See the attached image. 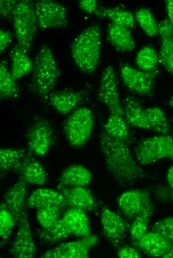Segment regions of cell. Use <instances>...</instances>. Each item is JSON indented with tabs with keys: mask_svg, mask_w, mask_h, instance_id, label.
Returning <instances> with one entry per match:
<instances>
[{
	"mask_svg": "<svg viewBox=\"0 0 173 258\" xmlns=\"http://www.w3.org/2000/svg\"><path fill=\"white\" fill-rule=\"evenodd\" d=\"M99 144L107 170L118 185L128 187L148 177V172L133 158L128 142L102 129L99 134Z\"/></svg>",
	"mask_w": 173,
	"mask_h": 258,
	"instance_id": "1",
	"label": "cell"
},
{
	"mask_svg": "<svg viewBox=\"0 0 173 258\" xmlns=\"http://www.w3.org/2000/svg\"><path fill=\"white\" fill-rule=\"evenodd\" d=\"M101 46V31L98 25H91L81 32L72 42L73 59L82 72L92 73L97 66Z\"/></svg>",
	"mask_w": 173,
	"mask_h": 258,
	"instance_id": "2",
	"label": "cell"
},
{
	"mask_svg": "<svg viewBox=\"0 0 173 258\" xmlns=\"http://www.w3.org/2000/svg\"><path fill=\"white\" fill-rule=\"evenodd\" d=\"M32 72L30 89L47 101L60 75L55 57L48 46L43 45L39 49L33 62Z\"/></svg>",
	"mask_w": 173,
	"mask_h": 258,
	"instance_id": "3",
	"label": "cell"
},
{
	"mask_svg": "<svg viewBox=\"0 0 173 258\" xmlns=\"http://www.w3.org/2000/svg\"><path fill=\"white\" fill-rule=\"evenodd\" d=\"M12 21L17 45L28 54L38 27L34 3L29 0H18Z\"/></svg>",
	"mask_w": 173,
	"mask_h": 258,
	"instance_id": "4",
	"label": "cell"
},
{
	"mask_svg": "<svg viewBox=\"0 0 173 258\" xmlns=\"http://www.w3.org/2000/svg\"><path fill=\"white\" fill-rule=\"evenodd\" d=\"M93 125V115L90 109L82 107L74 110L64 126V133L69 144L76 148L85 145L91 135Z\"/></svg>",
	"mask_w": 173,
	"mask_h": 258,
	"instance_id": "5",
	"label": "cell"
},
{
	"mask_svg": "<svg viewBox=\"0 0 173 258\" xmlns=\"http://www.w3.org/2000/svg\"><path fill=\"white\" fill-rule=\"evenodd\" d=\"M134 154L142 165L163 159L173 160V138L170 135L163 134L146 138L136 146Z\"/></svg>",
	"mask_w": 173,
	"mask_h": 258,
	"instance_id": "6",
	"label": "cell"
},
{
	"mask_svg": "<svg viewBox=\"0 0 173 258\" xmlns=\"http://www.w3.org/2000/svg\"><path fill=\"white\" fill-rule=\"evenodd\" d=\"M158 74L157 69L145 71L128 64L121 65L120 77L128 88L133 93L145 97L153 93Z\"/></svg>",
	"mask_w": 173,
	"mask_h": 258,
	"instance_id": "7",
	"label": "cell"
},
{
	"mask_svg": "<svg viewBox=\"0 0 173 258\" xmlns=\"http://www.w3.org/2000/svg\"><path fill=\"white\" fill-rule=\"evenodd\" d=\"M97 98L107 107L110 113L124 117L119 97L117 75L112 65L105 67L102 72Z\"/></svg>",
	"mask_w": 173,
	"mask_h": 258,
	"instance_id": "8",
	"label": "cell"
},
{
	"mask_svg": "<svg viewBox=\"0 0 173 258\" xmlns=\"http://www.w3.org/2000/svg\"><path fill=\"white\" fill-rule=\"evenodd\" d=\"M34 4L40 28L46 29L67 26V9L61 3L54 0H40Z\"/></svg>",
	"mask_w": 173,
	"mask_h": 258,
	"instance_id": "9",
	"label": "cell"
},
{
	"mask_svg": "<svg viewBox=\"0 0 173 258\" xmlns=\"http://www.w3.org/2000/svg\"><path fill=\"white\" fill-rule=\"evenodd\" d=\"M29 151L39 156H44L53 143V130L49 122L38 118L30 126L26 134Z\"/></svg>",
	"mask_w": 173,
	"mask_h": 258,
	"instance_id": "10",
	"label": "cell"
},
{
	"mask_svg": "<svg viewBox=\"0 0 173 258\" xmlns=\"http://www.w3.org/2000/svg\"><path fill=\"white\" fill-rule=\"evenodd\" d=\"M98 238L90 234L81 239L64 243L46 251L42 258H87L89 250L96 245Z\"/></svg>",
	"mask_w": 173,
	"mask_h": 258,
	"instance_id": "11",
	"label": "cell"
},
{
	"mask_svg": "<svg viewBox=\"0 0 173 258\" xmlns=\"http://www.w3.org/2000/svg\"><path fill=\"white\" fill-rule=\"evenodd\" d=\"M18 224V229L12 244L10 253L16 258H32L36 254V246L31 234L26 210Z\"/></svg>",
	"mask_w": 173,
	"mask_h": 258,
	"instance_id": "12",
	"label": "cell"
},
{
	"mask_svg": "<svg viewBox=\"0 0 173 258\" xmlns=\"http://www.w3.org/2000/svg\"><path fill=\"white\" fill-rule=\"evenodd\" d=\"M151 202L148 191L134 189L125 192L118 199L119 208L122 214L132 221Z\"/></svg>",
	"mask_w": 173,
	"mask_h": 258,
	"instance_id": "13",
	"label": "cell"
},
{
	"mask_svg": "<svg viewBox=\"0 0 173 258\" xmlns=\"http://www.w3.org/2000/svg\"><path fill=\"white\" fill-rule=\"evenodd\" d=\"M100 218L104 236L114 246H118L125 237L127 222L106 206L102 207Z\"/></svg>",
	"mask_w": 173,
	"mask_h": 258,
	"instance_id": "14",
	"label": "cell"
},
{
	"mask_svg": "<svg viewBox=\"0 0 173 258\" xmlns=\"http://www.w3.org/2000/svg\"><path fill=\"white\" fill-rule=\"evenodd\" d=\"M32 154L30 151L27 152L12 170L17 173L19 178L27 184L43 185L47 181V172L42 164Z\"/></svg>",
	"mask_w": 173,
	"mask_h": 258,
	"instance_id": "15",
	"label": "cell"
},
{
	"mask_svg": "<svg viewBox=\"0 0 173 258\" xmlns=\"http://www.w3.org/2000/svg\"><path fill=\"white\" fill-rule=\"evenodd\" d=\"M132 245L145 254L153 258H163L173 248V243L159 233L152 230L133 241Z\"/></svg>",
	"mask_w": 173,
	"mask_h": 258,
	"instance_id": "16",
	"label": "cell"
},
{
	"mask_svg": "<svg viewBox=\"0 0 173 258\" xmlns=\"http://www.w3.org/2000/svg\"><path fill=\"white\" fill-rule=\"evenodd\" d=\"M27 183L19 178L8 188L3 195L4 203L13 215L16 223H19L25 211Z\"/></svg>",
	"mask_w": 173,
	"mask_h": 258,
	"instance_id": "17",
	"label": "cell"
},
{
	"mask_svg": "<svg viewBox=\"0 0 173 258\" xmlns=\"http://www.w3.org/2000/svg\"><path fill=\"white\" fill-rule=\"evenodd\" d=\"M26 205L28 208L37 209L56 207L64 211L68 207L63 195L59 191L46 188L32 192L26 200Z\"/></svg>",
	"mask_w": 173,
	"mask_h": 258,
	"instance_id": "18",
	"label": "cell"
},
{
	"mask_svg": "<svg viewBox=\"0 0 173 258\" xmlns=\"http://www.w3.org/2000/svg\"><path fill=\"white\" fill-rule=\"evenodd\" d=\"M158 26L161 40L159 62L173 76V27L168 18L162 20Z\"/></svg>",
	"mask_w": 173,
	"mask_h": 258,
	"instance_id": "19",
	"label": "cell"
},
{
	"mask_svg": "<svg viewBox=\"0 0 173 258\" xmlns=\"http://www.w3.org/2000/svg\"><path fill=\"white\" fill-rule=\"evenodd\" d=\"M85 95L84 91L66 89L51 92L47 100L57 112L66 114L82 102Z\"/></svg>",
	"mask_w": 173,
	"mask_h": 258,
	"instance_id": "20",
	"label": "cell"
},
{
	"mask_svg": "<svg viewBox=\"0 0 173 258\" xmlns=\"http://www.w3.org/2000/svg\"><path fill=\"white\" fill-rule=\"evenodd\" d=\"M59 191L63 195L69 208L87 211L93 210L96 206L97 203L92 194L85 187L65 188Z\"/></svg>",
	"mask_w": 173,
	"mask_h": 258,
	"instance_id": "21",
	"label": "cell"
},
{
	"mask_svg": "<svg viewBox=\"0 0 173 258\" xmlns=\"http://www.w3.org/2000/svg\"><path fill=\"white\" fill-rule=\"evenodd\" d=\"M92 179L90 172L86 167L78 164H73L66 168L58 180L59 190L69 187H85Z\"/></svg>",
	"mask_w": 173,
	"mask_h": 258,
	"instance_id": "22",
	"label": "cell"
},
{
	"mask_svg": "<svg viewBox=\"0 0 173 258\" xmlns=\"http://www.w3.org/2000/svg\"><path fill=\"white\" fill-rule=\"evenodd\" d=\"M107 38L117 51L125 53L134 50L135 41L129 28L110 22L107 28Z\"/></svg>",
	"mask_w": 173,
	"mask_h": 258,
	"instance_id": "23",
	"label": "cell"
},
{
	"mask_svg": "<svg viewBox=\"0 0 173 258\" xmlns=\"http://www.w3.org/2000/svg\"><path fill=\"white\" fill-rule=\"evenodd\" d=\"M62 218L72 234L84 237L90 234V226L85 211L77 208H69Z\"/></svg>",
	"mask_w": 173,
	"mask_h": 258,
	"instance_id": "24",
	"label": "cell"
},
{
	"mask_svg": "<svg viewBox=\"0 0 173 258\" xmlns=\"http://www.w3.org/2000/svg\"><path fill=\"white\" fill-rule=\"evenodd\" d=\"M124 116L129 125L140 129L151 130L145 113L139 101L132 96L125 100Z\"/></svg>",
	"mask_w": 173,
	"mask_h": 258,
	"instance_id": "25",
	"label": "cell"
},
{
	"mask_svg": "<svg viewBox=\"0 0 173 258\" xmlns=\"http://www.w3.org/2000/svg\"><path fill=\"white\" fill-rule=\"evenodd\" d=\"M9 55L11 62L10 71L15 80L32 71L33 62L17 44L11 49Z\"/></svg>",
	"mask_w": 173,
	"mask_h": 258,
	"instance_id": "26",
	"label": "cell"
},
{
	"mask_svg": "<svg viewBox=\"0 0 173 258\" xmlns=\"http://www.w3.org/2000/svg\"><path fill=\"white\" fill-rule=\"evenodd\" d=\"M100 18H107L111 23L132 28L135 26V18L130 11L119 7H100L95 14Z\"/></svg>",
	"mask_w": 173,
	"mask_h": 258,
	"instance_id": "27",
	"label": "cell"
},
{
	"mask_svg": "<svg viewBox=\"0 0 173 258\" xmlns=\"http://www.w3.org/2000/svg\"><path fill=\"white\" fill-rule=\"evenodd\" d=\"M145 115L150 129L160 134L170 135L171 128L165 112L158 107L145 109Z\"/></svg>",
	"mask_w": 173,
	"mask_h": 258,
	"instance_id": "28",
	"label": "cell"
},
{
	"mask_svg": "<svg viewBox=\"0 0 173 258\" xmlns=\"http://www.w3.org/2000/svg\"><path fill=\"white\" fill-rule=\"evenodd\" d=\"M103 129L109 135L128 142L130 132L128 123L124 117L110 113Z\"/></svg>",
	"mask_w": 173,
	"mask_h": 258,
	"instance_id": "29",
	"label": "cell"
},
{
	"mask_svg": "<svg viewBox=\"0 0 173 258\" xmlns=\"http://www.w3.org/2000/svg\"><path fill=\"white\" fill-rule=\"evenodd\" d=\"M19 88L7 68L6 62L2 60L0 63V99L16 97Z\"/></svg>",
	"mask_w": 173,
	"mask_h": 258,
	"instance_id": "30",
	"label": "cell"
},
{
	"mask_svg": "<svg viewBox=\"0 0 173 258\" xmlns=\"http://www.w3.org/2000/svg\"><path fill=\"white\" fill-rule=\"evenodd\" d=\"M153 211L154 206L151 201L132 221L129 230L133 241L139 239L147 232L149 223Z\"/></svg>",
	"mask_w": 173,
	"mask_h": 258,
	"instance_id": "31",
	"label": "cell"
},
{
	"mask_svg": "<svg viewBox=\"0 0 173 258\" xmlns=\"http://www.w3.org/2000/svg\"><path fill=\"white\" fill-rule=\"evenodd\" d=\"M27 153L24 148H2L0 149V174L2 177L12 170Z\"/></svg>",
	"mask_w": 173,
	"mask_h": 258,
	"instance_id": "32",
	"label": "cell"
},
{
	"mask_svg": "<svg viewBox=\"0 0 173 258\" xmlns=\"http://www.w3.org/2000/svg\"><path fill=\"white\" fill-rule=\"evenodd\" d=\"M43 241L54 243L70 237L72 233L62 218L47 228H43L38 233Z\"/></svg>",
	"mask_w": 173,
	"mask_h": 258,
	"instance_id": "33",
	"label": "cell"
},
{
	"mask_svg": "<svg viewBox=\"0 0 173 258\" xmlns=\"http://www.w3.org/2000/svg\"><path fill=\"white\" fill-rule=\"evenodd\" d=\"M159 56L155 50L151 46H146L141 49L137 53L135 63L137 66L145 71H152L157 69Z\"/></svg>",
	"mask_w": 173,
	"mask_h": 258,
	"instance_id": "34",
	"label": "cell"
},
{
	"mask_svg": "<svg viewBox=\"0 0 173 258\" xmlns=\"http://www.w3.org/2000/svg\"><path fill=\"white\" fill-rule=\"evenodd\" d=\"M135 20L149 36L159 34V26L151 11L146 8H139L136 12Z\"/></svg>",
	"mask_w": 173,
	"mask_h": 258,
	"instance_id": "35",
	"label": "cell"
},
{
	"mask_svg": "<svg viewBox=\"0 0 173 258\" xmlns=\"http://www.w3.org/2000/svg\"><path fill=\"white\" fill-rule=\"evenodd\" d=\"M64 210L56 207H47L37 209L36 218L43 228H47L61 218Z\"/></svg>",
	"mask_w": 173,
	"mask_h": 258,
	"instance_id": "36",
	"label": "cell"
},
{
	"mask_svg": "<svg viewBox=\"0 0 173 258\" xmlns=\"http://www.w3.org/2000/svg\"><path fill=\"white\" fill-rule=\"evenodd\" d=\"M15 223L13 215L5 203L2 202L0 207V236L2 240H6L9 237Z\"/></svg>",
	"mask_w": 173,
	"mask_h": 258,
	"instance_id": "37",
	"label": "cell"
},
{
	"mask_svg": "<svg viewBox=\"0 0 173 258\" xmlns=\"http://www.w3.org/2000/svg\"><path fill=\"white\" fill-rule=\"evenodd\" d=\"M151 230L159 233L173 243V217L164 218L155 222Z\"/></svg>",
	"mask_w": 173,
	"mask_h": 258,
	"instance_id": "38",
	"label": "cell"
},
{
	"mask_svg": "<svg viewBox=\"0 0 173 258\" xmlns=\"http://www.w3.org/2000/svg\"><path fill=\"white\" fill-rule=\"evenodd\" d=\"M18 0H0V15L2 19L12 20Z\"/></svg>",
	"mask_w": 173,
	"mask_h": 258,
	"instance_id": "39",
	"label": "cell"
},
{
	"mask_svg": "<svg viewBox=\"0 0 173 258\" xmlns=\"http://www.w3.org/2000/svg\"><path fill=\"white\" fill-rule=\"evenodd\" d=\"M79 6L82 11L88 14H95L98 9V2L95 0H80Z\"/></svg>",
	"mask_w": 173,
	"mask_h": 258,
	"instance_id": "40",
	"label": "cell"
},
{
	"mask_svg": "<svg viewBox=\"0 0 173 258\" xmlns=\"http://www.w3.org/2000/svg\"><path fill=\"white\" fill-rule=\"evenodd\" d=\"M118 257L121 258H141V255L134 247L123 246L119 249Z\"/></svg>",
	"mask_w": 173,
	"mask_h": 258,
	"instance_id": "41",
	"label": "cell"
},
{
	"mask_svg": "<svg viewBox=\"0 0 173 258\" xmlns=\"http://www.w3.org/2000/svg\"><path fill=\"white\" fill-rule=\"evenodd\" d=\"M12 40V34L6 29L0 30V52L2 53L10 44Z\"/></svg>",
	"mask_w": 173,
	"mask_h": 258,
	"instance_id": "42",
	"label": "cell"
},
{
	"mask_svg": "<svg viewBox=\"0 0 173 258\" xmlns=\"http://www.w3.org/2000/svg\"><path fill=\"white\" fill-rule=\"evenodd\" d=\"M168 19L173 27V0H165Z\"/></svg>",
	"mask_w": 173,
	"mask_h": 258,
	"instance_id": "43",
	"label": "cell"
},
{
	"mask_svg": "<svg viewBox=\"0 0 173 258\" xmlns=\"http://www.w3.org/2000/svg\"><path fill=\"white\" fill-rule=\"evenodd\" d=\"M167 178L168 183L173 192V165L171 166L168 169Z\"/></svg>",
	"mask_w": 173,
	"mask_h": 258,
	"instance_id": "44",
	"label": "cell"
},
{
	"mask_svg": "<svg viewBox=\"0 0 173 258\" xmlns=\"http://www.w3.org/2000/svg\"><path fill=\"white\" fill-rule=\"evenodd\" d=\"M163 258H173V248L168 253L163 257Z\"/></svg>",
	"mask_w": 173,
	"mask_h": 258,
	"instance_id": "45",
	"label": "cell"
},
{
	"mask_svg": "<svg viewBox=\"0 0 173 258\" xmlns=\"http://www.w3.org/2000/svg\"><path fill=\"white\" fill-rule=\"evenodd\" d=\"M168 104L173 110V95L168 100Z\"/></svg>",
	"mask_w": 173,
	"mask_h": 258,
	"instance_id": "46",
	"label": "cell"
}]
</instances>
